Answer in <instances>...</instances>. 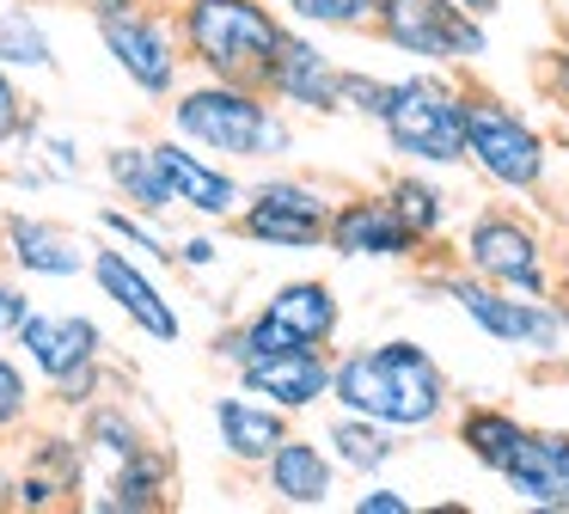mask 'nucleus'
Masks as SVG:
<instances>
[{
	"label": "nucleus",
	"instance_id": "0eeeda50",
	"mask_svg": "<svg viewBox=\"0 0 569 514\" xmlns=\"http://www.w3.org/2000/svg\"><path fill=\"white\" fill-rule=\"evenodd\" d=\"M99 24V43L111 56V68L136 86L148 105H166V98L184 86V49H178L172 31V7H148V0H129V7L92 12Z\"/></svg>",
	"mask_w": 569,
	"mask_h": 514
},
{
	"label": "nucleus",
	"instance_id": "a211bd4d",
	"mask_svg": "<svg viewBox=\"0 0 569 514\" xmlns=\"http://www.w3.org/2000/svg\"><path fill=\"white\" fill-rule=\"evenodd\" d=\"M0 257L31 281H74V276H87L92 245L80 239L74 227H62V220L7 215L0 220Z\"/></svg>",
	"mask_w": 569,
	"mask_h": 514
},
{
	"label": "nucleus",
	"instance_id": "f3484780",
	"mask_svg": "<svg viewBox=\"0 0 569 514\" xmlns=\"http://www.w3.org/2000/svg\"><path fill=\"white\" fill-rule=\"evenodd\" d=\"M148 147H153V166H160L166 190H172V208H184V215H197V220H233L239 215L246 184H239L221 159L197 154V147L178 141V135H160V141H148Z\"/></svg>",
	"mask_w": 569,
	"mask_h": 514
},
{
	"label": "nucleus",
	"instance_id": "9d476101",
	"mask_svg": "<svg viewBox=\"0 0 569 514\" xmlns=\"http://www.w3.org/2000/svg\"><path fill=\"white\" fill-rule=\"evenodd\" d=\"M447 300H453L490 343H502V349L551 355L557 343H563V330H569V313L557 300H527V294H508V288H496V281L471 276V269L447 276Z\"/></svg>",
	"mask_w": 569,
	"mask_h": 514
},
{
	"label": "nucleus",
	"instance_id": "f257e3e1",
	"mask_svg": "<svg viewBox=\"0 0 569 514\" xmlns=\"http://www.w3.org/2000/svg\"><path fill=\"white\" fill-rule=\"evenodd\" d=\"M331 404L373 416L398 435V428L441 423L453 411V386H447L441 362L417 337H386V343H361V349L331 355Z\"/></svg>",
	"mask_w": 569,
	"mask_h": 514
},
{
	"label": "nucleus",
	"instance_id": "c756f323",
	"mask_svg": "<svg viewBox=\"0 0 569 514\" xmlns=\"http://www.w3.org/2000/svg\"><path fill=\"white\" fill-rule=\"evenodd\" d=\"M26 472H43L62 496H80V484H87V441L80 435H38L26 453Z\"/></svg>",
	"mask_w": 569,
	"mask_h": 514
},
{
	"label": "nucleus",
	"instance_id": "58836bf2",
	"mask_svg": "<svg viewBox=\"0 0 569 514\" xmlns=\"http://www.w3.org/2000/svg\"><path fill=\"white\" fill-rule=\"evenodd\" d=\"M172 264H184V269H214V264H221V245H214L209 233H190V239H172Z\"/></svg>",
	"mask_w": 569,
	"mask_h": 514
},
{
	"label": "nucleus",
	"instance_id": "dca6fc26",
	"mask_svg": "<svg viewBox=\"0 0 569 514\" xmlns=\"http://www.w3.org/2000/svg\"><path fill=\"white\" fill-rule=\"evenodd\" d=\"M239 392L276 404L282 416H307L331 404V349H282V355H246L233 362Z\"/></svg>",
	"mask_w": 569,
	"mask_h": 514
},
{
	"label": "nucleus",
	"instance_id": "9b49d317",
	"mask_svg": "<svg viewBox=\"0 0 569 514\" xmlns=\"http://www.w3.org/2000/svg\"><path fill=\"white\" fill-rule=\"evenodd\" d=\"M459 257H466L471 276L496 281L508 294H527V300H557L551 294V264H545V239L539 227H527L520 215H471L466 239H459Z\"/></svg>",
	"mask_w": 569,
	"mask_h": 514
},
{
	"label": "nucleus",
	"instance_id": "c9c22d12",
	"mask_svg": "<svg viewBox=\"0 0 569 514\" xmlns=\"http://www.w3.org/2000/svg\"><path fill=\"white\" fill-rule=\"evenodd\" d=\"M43 171H50V178H80L74 135H43Z\"/></svg>",
	"mask_w": 569,
	"mask_h": 514
},
{
	"label": "nucleus",
	"instance_id": "393cba45",
	"mask_svg": "<svg viewBox=\"0 0 569 514\" xmlns=\"http://www.w3.org/2000/svg\"><path fill=\"white\" fill-rule=\"evenodd\" d=\"M325 453L337 459V472L373 477L398 447H392V428H386V423H373V416H356V411H337V423L325 428Z\"/></svg>",
	"mask_w": 569,
	"mask_h": 514
},
{
	"label": "nucleus",
	"instance_id": "7ed1b4c3",
	"mask_svg": "<svg viewBox=\"0 0 569 514\" xmlns=\"http://www.w3.org/2000/svg\"><path fill=\"white\" fill-rule=\"evenodd\" d=\"M172 31L184 49V68L202 80H239L263 92V68L282 49L288 19L276 0H178Z\"/></svg>",
	"mask_w": 569,
	"mask_h": 514
},
{
	"label": "nucleus",
	"instance_id": "2f4dec72",
	"mask_svg": "<svg viewBox=\"0 0 569 514\" xmlns=\"http://www.w3.org/2000/svg\"><path fill=\"white\" fill-rule=\"evenodd\" d=\"M31 416H38V379H31V367L19 362V355H7V343H0V435H19Z\"/></svg>",
	"mask_w": 569,
	"mask_h": 514
},
{
	"label": "nucleus",
	"instance_id": "ea45409f",
	"mask_svg": "<svg viewBox=\"0 0 569 514\" xmlns=\"http://www.w3.org/2000/svg\"><path fill=\"white\" fill-rule=\"evenodd\" d=\"M539 73H545V92H551L557 105L569 110V43H557L551 56H545V68H539Z\"/></svg>",
	"mask_w": 569,
	"mask_h": 514
},
{
	"label": "nucleus",
	"instance_id": "cd10ccee",
	"mask_svg": "<svg viewBox=\"0 0 569 514\" xmlns=\"http://www.w3.org/2000/svg\"><path fill=\"white\" fill-rule=\"evenodd\" d=\"M80 441H87V453H104V459H123V453H136L141 441V423L129 416V404H117V398H92L87 411H80Z\"/></svg>",
	"mask_w": 569,
	"mask_h": 514
},
{
	"label": "nucleus",
	"instance_id": "7c9ffc66",
	"mask_svg": "<svg viewBox=\"0 0 569 514\" xmlns=\"http://www.w3.org/2000/svg\"><path fill=\"white\" fill-rule=\"evenodd\" d=\"M276 12H282L288 24H300V31H368L373 24V0H276Z\"/></svg>",
	"mask_w": 569,
	"mask_h": 514
},
{
	"label": "nucleus",
	"instance_id": "4c0bfd02",
	"mask_svg": "<svg viewBox=\"0 0 569 514\" xmlns=\"http://www.w3.org/2000/svg\"><path fill=\"white\" fill-rule=\"evenodd\" d=\"M26 313H31V294L19 288L13 276H0V343H13V330H19Z\"/></svg>",
	"mask_w": 569,
	"mask_h": 514
},
{
	"label": "nucleus",
	"instance_id": "37998d69",
	"mask_svg": "<svg viewBox=\"0 0 569 514\" xmlns=\"http://www.w3.org/2000/svg\"><path fill=\"white\" fill-rule=\"evenodd\" d=\"M92 12H111V7H129V0H87Z\"/></svg>",
	"mask_w": 569,
	"mask_h": 514
},
{
	"label": "nucleus",
	"instance_id": "423d86ee",
	"mask_svg": "<svg viewBox=\"0 0 569 514\" xmlns=\"http://www.w3.org/2000/svg\"><path fill=\"white\" fill-rule=\"evenodd\" d=\"M466 159L483 171V184L508 196H539L551 147L545 135L496 92H466Z\"/></svg>",
	"mask_w": 569,
	"mask_h": 514
},
{
	"label": "nucleus",
	"instance_id": "ddd939ff",
	"mask_svg": "<svg viewBox=\"0 0 569 514\" xmlns=\"http://www.w3.org/2000/svg\"><path fill=\"white\" fill-rule=\"evenodd\" d=\"M325 245L349 264H410L422 251V239L398 220V208L386 202V190H356L337 196L331 220H325Z\"/></svg>",
	"mask_w": 569,
	"mask_h": 514
},
{
	"label": "nucleus",
	"instance_id": "5701e85b",
	"mask_svg": "<svg viewBox=\"0 0 569 514\" xmlns=\"http://www.w3.org/2000/svg\"><path fill=\"white\" fill-rule=\"evenodd\" d=\"M104 178H111L117 202L136 208V215H148V220L172 215V190H166V178H160V166H153V147L148 141L104 147Z\"/></svg>",
	"mask_w": 569,
	"mask_h": 514
},
{
	"label": "nucleus",
	"instance_id": "a19ab883",
	"mask_svg": "<svg viewBox=\"0 0 569 514\" xmlns=\"http://www.w3.org/2000/svg\"><path fill=\"white\" fill-rule=\"evenodd\" d=\"M459 12H471V19H496L502 12V0H453Z\"/></svg>",
	"mask_w": 569,
	"mask_h": 514
},
{
	"label": "nucleus",
	"instance_id": "c85d7f7f",
	"mask_svg": "<svg viewBox=\"0 0 569 514\" xmlns=\"http://www.w3.org/2000/svg\"><path fill=\"white\" fill-rule=\"evenodd\" d=\"M99 233L111 245H123L129 257H141V264H172V239L160 233V220H148V215H136V208H123V202H111V208H99Z\"/></svg>",
	"mask_w": 569,
	"mask_h": 514
},
{
	"label": "nucleus",
	"instance_id": "aec40b11",
	"mask_svg": "<svg viewBox=\"0 0 569 514\" xmlns=\"http://www.w3.org/2000/svg\"><path fill=\"white\" fill-rule=\"evenodd\" d=\"M258 472H263V490H270L282 508H325V502L337 496V459L325 453V441L295 435V428L276 441Z\"/></svg>",
	"mask_w": 569,
	"mask_h": 514
},
{
	"label": "nucleus",
	"instance_id": "a878e982",
	"mask_svg": "<svg viewBox=\"0 0 569 514\" xmlns=\"http://www.w3.org/2000/svg\"><path fill=\"white\" fill-rule=\"evenodd\" d=\"M0 68L13 73H56V37L38 19V7L7 0L0 7Z\"/></svg>",
	"mask_w": 569,
	"mask_h": 514
},
{
	"label": "nucleus",
	"instance_id": "bb28decb",
	"mask_svg": "<svg viewBox=\"0 0 569 514\" xmlns=\"http://www.w3.org/2000/svg\"><path fill=\"white\" fill-rule=\"evenodd\" d=\"M386 202L398 208V220H405L422 245L441 239V227H447V190L435 178H422V166L417 171H398V178L386 184Z\"/></svg>",
	"mask_w": 569,
	"mask_h": 514
},
{
	"label": "nucleus",
	"instance_id": "6ab92c4d",
	"mask_svg": "<svg viewBox=\"0 0 569 514\" xmlns=\"http://www.w3.org/2000/svg\"><path fill=\"white\" fill-rule=\"evenodd\" d=\"M496 477H502L508 496H520L527 508L563 514L569 508V428H527Z\"/></svg>",
	"mask_w": 569,
	"mask_h": 514
},
{
	"label": "nucleus",
	"instance_id": "f03ea898",
	"mask_svg": "<svg viewBox=\"0 0 569 514\" xmlns=\"http://www.w3.org/2000/svg\"><path fill=\"white\" fill-rule=\"evenodd\" d=\"M166 122H172L178 141H190L197 154L221 159V166H258V159H276L295 147V129H288L282 105L258 86L239 80H190L166 98Z\"/></svg>",
	"mask_w": 569,
	"mask_h": 514
},
{
	"label": "nucleus",
	"instance_id": "b1692460",
	"mask_svg": "<svg viewBox=\"0 0 569 514\" xmlns=\"http://www.w3.org/2000/svg\"><path fill=\"white\" fill-rule=\"evenodd\" d=\"M453 428H459V447H466L483 472H502L508 453L527 435V423H520L515 411H502V404H466V411L453 416Z\"/></svg>",
	"mask_w": 569,
	"mask_h": 514
},
{
	"label": "nucleus",
	"instance_id": "412c9836",
	"mask_svg": "<svg viewBox=\"0 0 569 514\" xmlns=\"http://www.w3.org/2000/svg\"><path fill=\"white\" fill-rule=\"evenodd\" d=\"M214 416V441H221V453L233 465H251L258 472L263 459H270V447L295 428V416H282L276 404L251 398V392H221V398L209 404Z\"/></svg>",
	"mask_w": 569,
	"mask_h": 514
},
{
	"label": "nucleus",
	"instance_id": "79ce46f5",
	"mask_svg": "<svg viewBox=\"0 0 569 514\" xmlns=\"http://www.w3.org/2000/svg\"><path fill=\"white\" fill-rule=\"evenodd\" d=\"M0 508H13V465L0 459Z\"/></svg>",
	"mask_w": 569,
	"mask_h": 514
},
{
	"label": "nucleus",
	"instance_id": "473e14b6",
	"mask_svg": "<svg viewBox=\"0 0 569 514\" xmlns=\"http://www.w3.org/2000/svg\"><path fill=\"white\" fill-rule=\"evenodd\" d=\"M31 135H38V117H31L26 86H19L13 68H0V154L19 147V141H31Z\"/></svg>",
	"mask_w": 569,
	"mask_h": 514
},
{
	"label": "nucleus",
	"instance_id": "2eb2a0df",
	"mask_svg": "<svg viewBox=\"0 0 569 514\" xmlns=\"http://www.w3.org/2000/svg\"><path fill=\"white\" fill-rule=\"evenodd\" d=\"M13 349H19V362L50 386V379L74 374V367H87V362H104V330H99V318H87V313L31 306L13 330Z\"/></svg>",
	"mask_w": 569,
	"mask_h": 514
},
{
	"label": "nucleus",
	"instance_id": "6e6552de",
	"mask_svg": "<svg viewBox=\"0 0 569 514\" xmlns=\"http://www.w3.org/2000/svg\"><path fill=\"white\" fill-rule=\"evenodd\" d=\"M373 37L422 68H453V61H483L490 31L483 19L459 12L453 0H373Z\"/></svg>",
	"mask_w": 569,
	"mask_h": 514
},
{
	"label": "nucleus",
	"instance_id": "1a4fd4ad",
	"mask_svg": "<svg viewBox=\"0 0 569 514\" xmlns=\"http://www.w3.org/2000/svg\"><path fill=\"white\" fill-rule=\"evenodd\" d=\"M325 220H331V196L312 178H258L239 196L233 227L251 245H270V251H319L325 245Z\"/></svg>",
	"mask_w": 569,
	"mask_h": 514
},
{
	"label": "nucleus",
	"instance_id": "20e7f679",
	"mask_svg": "<svg viewBox=\"0 0 569 514\" xmlns=\"http://www.w3.org/2000/svg\"><path fill=\"white\" fill-rule=\"evenodd\" d=\"M380 135L398 159L422 171L466 166V86H453L441 68H417L405 80H386Z\"/></svg>",
	"mask_w": 569,
	"mask_h": 514
},
{
	"label": "nucleus",
	"instance_id": "4be33fe9",
	"mask_svg": "<svg viewBox=\"0 0 569 514\" xmlns=\"http://www.w3.org/2000/svg\"><path fill=\"white\" fill-rule=\"evenodd\" d=\"M172 502V453L141 441L136 453L111 459V477H104V496H92L99 514H160Z\"/></svg>",
	"mask_w": 569,
	"mask_h": 514
},
{
	"label": "nucleus",
	"instance_id": "39448f33",
	"mask_svg": "<svg viewBox=\"0 0 569 514\" xmlns=\"http://www.w3.org/2000/svg\"><path fill=\"white\" fill-rule=\"evenodd\" d=\"M343 330V300L325 276H295L246 313L227 337H214L221 362H246V355H282V349H331Z\"/></svg>",
	"mask_w": 569,
	"mask_h": 514
},
{
	"label": "nucleus",
	"instance_id": "f8f14e48",
	"mask_svg": "<svg viewBox=\"0 0 569 514\" xmlns=\"http://www.w3.org/2000/svg\"><path fill=\"white\" fill-rule=\"evenodd\" d=\"M87 276L99 281V294H104V300H111L148 343H178V337H184V313H178V300L160 288V281H153V264L129 257L123 245H92Z\"/></svg>",
	"mask_w": 569,
	"mask_h": 514
},
{
	"label": "nucleus",
	"instance_id": "4468645a",
	"mask_svg": "<svg viewBox=\"0 0 569 514\" xmlns=\"http://www.w3.org/2000/svg\"><path fill=\"white\" fill-rule=\"evenodd\" d=\"M337 86H343V61L319 43L312 31L288 24L282 49L263 68V92L282 110H300V117H337Z\"/></svg>",
	"mask_w": 569,
	"mask_h": 514
},
{
	"label": "nucleus",
	"instance_id": "f704fd0d",
	"mask_svg": "<svg viewBox=\"0 0 569 514\" xmlns=\"http://www.w3.org/2000/svg\"><path fill=\"white\" fill-rule=\"evenodd\" d=\"M99 392H104V362H87V367H74V374L50 379V404H62V411H87Z\"/></svg>",
	"mask_w": 569,
	"mask_h": 514
},
{
	"label": "nucleus",
	"instance_id": "e433bc0d",
	"mask_svg": "<svg viewBox=\"0 0 569 514\" xmlns=\"http://www.w3.org/2000/svg\"><path fill=\"white\" fill-rule=\"evenodd\" d=\"M356 514H417V502H410L405 490H392V484H368L356 496Z\"/></svg>",
	"mask_w": 569,
	"mask_h": 514
},
{
	"label": "nucleus",
	"instance_id": "72a5a7b5",
	"mask_svg": "<svg viewBox=\"0 0 569 514\" xmlns=\"http://www.w3.org/2000/svg\"><path fill=\"white\" fill-rule=\"evenodd\" d=\"M386 105V80H373V73L361 68H343V86H337V110H349V117H380Z\"/></svg>",
	"mask_w": 569,
	"mask_h": 514
}]
</instances>
